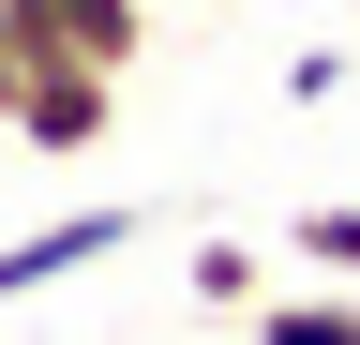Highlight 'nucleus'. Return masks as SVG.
Returning <instances> with one entry per match:
<instances>
[{"label":"nucleus","instance_id":"5","mask_svg":"<svg viewBox=\"0 0 360 345\" xmlns=\"http://www.w3.org/2000/svg\"><path fill=\"white\" fill-rule=\"evenodd\" d=\"M285 255H300L315 285H360V195H315L300 226H285Z\"/></svg>","mask_w":360,"mask_h":345},{"label":"nucleus","instance_id":"8","mask_svg":"<svg viewBox=\"0 0 360 345\" xmlns=\"http://www.w3.org/2000/svg\"><path fill=\"white\" fill-rule=\"evenodd\" d=\"M345 15H360V0H345Z\"/></svg>","mask_w":360,"mask_h":345},{"label":"nucleus","instance_id":"7","mask_svg":"<svg viewBox=\"0 0 360 345\" xmlns=\"http://www.w3.org/2000/svg\"><path fill=\"white\" fill-rule=\"evenodd\" d=\"M30 60H45V30L15 15V0H0V105H15V91H30Z\"/></svg>","mask_w":360,"mask_h":345},{"label":"nucleus","instance_id":"6","mask_svg":"<svg viewBox=\"0 0 360 345\" xmlns=\"http://www.w3.org/2000/svg\"><path fill=\"white\" fill-rule=\"evenodd\" d=\"M180 285H195V315H255V300H270V255H255V240H210Z\"/></svg>","mask_w":360,"mask_h":345},{"label":"nucleus","instance_id":"2","mask_svg":"<svg viewBox=\"0 0 360 345\" xmlns=\"http://www.w3.org/2000/svg\"><path fill=\"white\" fill-rule=\"evenodd\" d=\"M135 226H150V210H135V195H105V210H60V226L0 240V300H30V285H75V271H105V255H135Z\"/></svg>","mask_w":360,"mask_h":345},{"label":"nucleus","instance_id":"1","mask_svg":"<svg viewBox=\"0 0 360 345\" xmlns=\"http://www.w3.org/2000/svg\"><path fill=\"white\" fill-rule=\"evenodd\" d=\"M105 120H120V75H105V60H75V46H45V60H30V91L0 105V136L75 165V150H105Z\"/></svg>","mask_w":360,"mask_h":345},{"label":"nucleus","instance_id":"4","mask_svg":"<svg viewBox=\"0 0 360 345\" xmlns=\"http://www.w3.org/2000/svg\"><path fill=\"white\" fill-rule=\"evenodd\" d=\"M255 345H360V285H285V300H255Z\"/></svg>","mask_w":360,"mask_h":345},{"label":"nucleus","instance_id":"3","mask_svg":"<svg viewBox=\"0 0 360 345\" xmlns=\"http://www.w3.org/2000/svg\"><path fill=\"white\" fill-rule=\"evenodd\" d=\"M15 15L45 30V46L105 60V75H135V46H150V0H15Z\"/></svg>","mask_w":360,"mask_h":345}]
</instances>
